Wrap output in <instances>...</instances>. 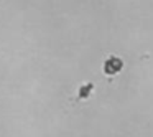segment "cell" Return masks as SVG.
Wrapping results in <instances>:
<instances>
[{
  "label": "cell",
  "mask_w": 153,
  "mask_h": 137,
  "mask_svg": "<svg viewBox=\"0 0 153 137\" xmlns=\"http://www.w3.org/2000/svg\"><path fill=\"white\" fill-rule=\"evenodd\" d=\"M123 70V61L119 56H109L104 63V73L107 76H114V74L120 73Z\"/></svg>",
  "instance_id": "6da1fadb"
},
{
  "label": "cell",
  "mask_w": 153,
  "mask_h": 137,
  "mask_svg": "<svg viewBox=\"0 0 153 137\" xmlns=\"http://www.w3.org/2000/svg\"><path fill=\"white\" fill-rule=\"evenodd\" d=\"M92 89H94V86H92V84H86V86H82V88H81V93H79V96L86 99V97L91 94V91H92Z\"/></svg>",
  "instance_id": "7a4b0ae2"
}]
</instances>
